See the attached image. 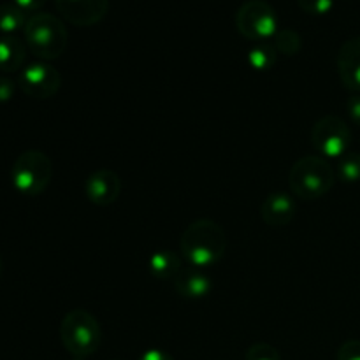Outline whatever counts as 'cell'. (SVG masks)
<instances>
[{
    "label": "cell",
    "instance_id": "1",
    "mask_svg": "<svg viewBox=\"0 0 360 360\" xmlns=\"http://www.w3.org/2000/svg\"><path fill=\"white\" fill-rule=\"evenodd\" d=\"M179 248L190 266L204 269L224 259L227 250V236L217 221L202 218L185 229L179 239Z\"/></svg>",
    "mask_w": 360,
    "mask_h": 360
},
{
    "label": "cell",
    "instance_id": "2",
    "mask_svg": "<svg viewBox=\"0 0 360 360\" xmlns=\"http://www.w3.org/2000/svg\"><path fill=\"white\" fill-rule=\"evenodd\" d=\"M334 181H336V171L326 158L319 155L299 158L288 172V185L292 193L304 200L323 197L333 188Z\"/></svg>",
    "mask_w": 360,
    "mask_h": 360
},
{
    "label": "cell",
    "instance_id": "3",
    "mask_svg": "<svg viewBox=\"0 0 360 360\" xmlns=\"http://www.w3.org/2000/svg\"><path fill=\"white\" fill-rule=\"evenodd\" d=\"M27 48L41 60H55L63 55L69 42L62 20L49 13H35L23 28Z\"/></svg>",
    "mask_w": 360,
    "mask_h": 360
},
{
    "label": "cell",
    "instance_id": "4",
    "mask_svg": "<svg viewBox=\"0 0 360 360\" xmlns=\"http://www.w3.org/2000/svg\"><path fill=\"white\" fill-rule=\"evenodd\" d=\"M101 326L86 309H72L60 323V340L65 350L76 359L94 355L101 347Z\"/></svg>",
    "mask_w": 360,
    "mask_h": 360
},
{
    "label": "cell",
    "instance_id": "5",
    "mask_svg": "<svg viewBox=\"0 0 360 360\" xmlns=\"http://www.w3.org/2000/svg\"><path fill=\"white\" fill-rule=\"evenodd\" d=\"M53 178V164L46 153L39 150L23 151L14 160L11 181L16 192L25 197H37L49 186Z\"/></svg>",
    "mask_w": 360,
    "mask_h": 360
},
{
    "label": "cell",
    "instance_id": "6",
    "mask_svg": "<svg viewBox=\"0 0 360 360\" xmlns=\"http://www.w3.org/2000/svg\"><path fill=\"white\" fill-rule=\"evenodd\" d=\"M239 34L253 42H266L280 30V21L274 7L266 0H246L236 13Z\"/></svg>",
    "mask_w": 360,
    "mask_h": 360
},
{
    "label": "cell",
    "instance_id": "7",
    "mask_svg": "<svg viewBox=\"0 0 360 360\" xmlns=\"http://www.w3.org/2000/svg\"><path fill=\"white\" fill-rule=\"evenodd\" d=\"M311 143L322 157L341 158L350 151L352 130L340 116H323L313 125Z\"/></svg>",
    "mask_w": 360,
    "mask_h": 360
},
{
    "label": "cell",
    "instance_id": "8",
    "mask_svg": "<svg viewBox=\"0 0 360 360\" xmlns=\"http://www.w3.org/2000/svg\"><path fill=\"white\" fill-rule=\"evenodd\" d=\"M20 90L32 98H51L62 86V76L53 65L46 62H35L25 67L18 77Z\"/></svg>",
    "mask_w": 360,
    "mask_h": 360
},
{
    "label": "cell",
    "instance_id": "9",
    "mask_svg": "<svg viewBox=\"0 0 360 360\" xmlns=\"http://www.w3.org/2000/svg\"><path fill=\"white\" fill-rule=\"evenodd\" d=\"M60 16L76 27H91L104 20L109 0H55Z\"/></svg>",
    "mask_w": 360,
    "mask_h": 360
},
{
    "label": "cell",
    "instance_id": "10",
    "mask_svg": "<svg viewBox=\"0 0 360 360\" xmlns=\"http://www.w3.org/2000/svg\"><path fill=\"white\" fill-rule=\"evenodd\" d=\"M122 192V181L118 174L111 169H98L91 172L84 181V193L86 199L95 206H111L116 202Z\"/></svg>",
    "mask_w": 360,
    "mask_h": 360
},
{
    "label": "cell",
    "instance_id": "11",
    "mask_svg": "<svg viewBox=\"0 0 360 360\" xmlns=\"http://www.w3.org/2000/svg\"><path fill=\"white\" fill-rule=\"evenodd\" d=\"M338 74L345 88L360 91V35L343 42L338 51Z\"/></svg>",
    "mask_w": 360,
    "mask_h": 360
},
{
    "label": "cell",
    "instance_id": "12",
    "mask_svg": "<svg viewBox=\"0 0 360 360\" xmlns=\"http://www.w3.org/2000/svg\"><path fill=\"white\" fill-rule=\"evenodd\" d=\"M295 199L287 192H273L264 199L260 206V217L271 227H280V225L290 224L295 217Z\"/></svg>",
    "mask_w": 360,
    "mask_h": 360
},
{
    "label": "cell",
    "instance_id": "13",
    "mask_svg": "<svg viewBox=\"0 0 360 360\" xmlns=\"http://www.w3.org/2000/svg\"><path fill=\"white\" fill-rule=\"evenodd\" d=\"M172 281H174L176 292L186 299L206 297L211 292V287H213L210 276H206L202 271L193 266L181 267Z\"/></svg>",
    "mask_w": 360,
    "mask_h": 360
},
{
    "label": "cell",
    "instance_id": "14",
    "mask_svg": "<svg viewBox=\"0 0 360 360\" xmlns=\"http://www.w3.org/2000/svg\"><path fill=\"white\" fill-rule=\"evenodd\" d=\"M25 56H27V46L16 35L0 37V70L16 72L23 65Z\"/></svg>",
    "mask_w": 360,
    "mask_h": 360
},
{
    "label": "cell",
    "instance_id": "15",
    "mask_svg": "<svg viewBox=\"0 0 360 360\" xmlns=\"http://www.w3.org/2000/svg\"><path fill=\"white\" fill-rule=\"evenodd\" d=\"M181 269V259L172 250H158L150 257V271L158 280H174Z\"/></svg>",
    "mask_w": 360,
    "mask_h": 360
},
{
    "label": "cell",
    "instance_id": "16",
    "mask_svg": "<svg viewBox=\"0 0 360 360\" xmlns=\"http://www.w3.org/2000/svg\"><path fill=\"white\" fill-rule=\"evenodd\" d=\"M27 21V13L14 2L0 4V32L4 35H14L18 30H23Z\"/></svg>",
    "mask_w": 360,
    "mask_h": 360
},
{
    "label": "cell",
    "instance_id": "17",
    "mask_svg": "<svg viewBox=\"0 0 360 360\" xmlns=\"http://www.w3.org/2000/svg\"><path fill=\"white\" fill-rule=\"evenodd\" d=\"M278 60V51L269 42H255L248 51V63L255 70H271Z\"/></svg>",
    "mask_w": 360,
    "mask_h": 360
},
{
    "label": "cell",
    "instance_id": "18",
    "mask_svg": "<svg viewBox=\"0 0 360 360\" xmlns=\"http://www.w3.org/2000/svg\"><path fill=\"white\" fill-rule=\"evenodd\" d=\"M273 46L285 56H295L302 48L301 35L290 28H280L273 37Z\"/></svg>",
    "mask_w": 360,
    "mask_h": 360
},
{
    "label": "cell",
    "instance_id": "19",
    "mask_svg": "<svg viewBox=\"0 0 360 360\" xmlns=\"http://www.w3.org/2000/svg\"><path fill=\"white\" fill-rule=\"evenodd\" d=\"M336 174L345 183L360 181V153L359 151H348L340 158L336 167Z\"/></svg>",
    "mask_w": 360,
    "mask_h": 360
},
{
    "label": "cell",
    "instance_id": "20",
    "mask_svg": "<svg viewBox=\"0 0 360 360\" xmlns=\"http://www.w3.org/2000/svg\"><path fill=\"white\" fill-rule=\"evenodd\" d=\"M246 360H281V355L271 345L255 343L246 350Z\"/></svg>",
    "mask_w": 360,
    "mask_h": 360
},
{
    "label": "cell",
    "instance_id": "21",
    "mask_svg": "<svg viewBox=\"0 0 360 360\" xmlns=\"http://www.w3.org/2000/svg\"><path fill=\"white\" fill-rule=\"evenodd\" d=\"M297 4L304 13L313 16H323L334 7V0H297Z\"/></svg>",
    "mask_w": 360,
    "mask_h": 360
},
{
    "label": "cell",
    "instance_id": "22",
    "mask_svg": "<svg viewBox=\"0 0 360 360\" xmlns=\"http://www.w3.org/2000/svg\"><path fill=\"white\" fill-rule=\"evenodd\" d=\"M338 360H360V340H350L338 350Z\"/></svg>",
    "mask_w": 360,
    "mask_h": 360
},
{
    "label": "cell",
    "instance_id": "23",
    "mask_svg": "<svg viewBox=\"0 0 360 360\" xmlns=\"http://www.w3.org/2000/svg\"><path fill=\"white\" fill-rule=\"evenodd\" d=\"M14 91H16V84L9 77L0 76V104L4 102H9L14 97Z\"/></svg>",
    "mask_w": 360,
    "mask_h": 360
},
{
    "label": "cell",
    "instance_id": "24",
    "mask_svg": "<svg viewBox=\"0 0 360 360\" xmlns=\"http://www.w3.org/2000/svg\"><path fill=\"white\" fill-rule=\"evenodd\" d=\"M347 109H348V115H350L352 122L355 125L360 127V94L357 95H352L347 102Z\"/></svg>",
    "mask_w": 360,
    "mask_h": 360
},
{
    "label": "cell",
    "instance_id": "25",
    "mask_svg": "<svg viewBox=\"0 0 360 360\" xmlns=\"http://www.w3.org/2000/svg\"><path fill=\"white\" fill-rule=\"evenodd\" d=\"M137 360H174V359H172L167 352L158 350V348H151V350L143 352Z\"/></svg>",
    "mask_w": 360,
    "mask_h": 360
},
{
    "label": "cell",
    "instance_id": "26",
    "mask_svg": "<svg viewBox=\"0 0 360 360\" xmlns=\"http://www.w3.org/2000/svg\"><path fill=\"white\" fill-rule=\"evenodd\" d=\"M20 9H23L25 13H32V11H39L44 6L48 0H13Z\"/></svg>",
    "mask_w": 360,
    "mask_h": 360
},
{
    "label": "cell",
    "instance_id": "27",
    "mask_svg": "<svg viewBox=\"0 0 360 360\" xmlns=\"http://www.w3.org/2000/svg\"><path fill=\"white\" fill-rule=\"evenodd\" d=\"M0 274H2V257H0Z\"/></svg>",
    "mask_w": 360,
    "mask_h": 360
},
{
    "label": "cell",
    "instance_id": "28",
    "mask_svg": "<svg viewBox=\"0 0 360 360\" xmlns=\"http://www.w3.org/2000/svg\"><path fill=\"white\" fill-rule=\"evenodd\" d=\"M76 360H81V359H76Z\"/></svg>",
    "mask_w": 360,
    "mask_h": 360
}]
</instances>
